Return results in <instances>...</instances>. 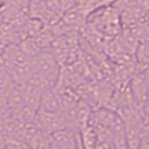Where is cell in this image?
I'll list each match as a JSON object with an SVG mask.
<instances>
[{"mask_svg":"<svg viewBox=\"0 0 149 149\" xmlns=\"http://www.w3.org/2000/svg\"><path fill=\"white\" fill-rule=\"evenodd\" d=\"M29 149H30V148H29Z\"/></svg>","mask_w":149,"mask_h":149,"instance_id":"5b68a950","label":"cell"},{"mask_svg":"<svg viewBox=\"0 0 149 149\" xmlns=\"http://www.w3.org/2000/svg\"><path fill=\"white\" fill-rule=\"evenodd\" d=\"M15 29L10 25H3L0 26V42L3 44H11L15 39Z\"/></svg>","mask_w":149,"mask_h":149,"instance_id":"277c9868","label":"cell"},{"mask_svg":"<svg viewBox=\"0 0 149 149\" xmlns=\"http://www.w3.org/2000/svg\"><path fill=\"white\" fill-rule=\"evenodd\" d=\"M33 125L38 130L48 135H52L54 132L66 128L63 119L59 112L48 111L41 108H39L35 115Z\"/></svg>","mask_w":149,"mask_h":149,"instance_id":"6da1fadb","label":"cell"},{"mask_svg":"<svg viewBox=\"0 0 149 149\" xmlns=\"http://www.w3.org/2000/svg\"><path fill=\"white\" fill-rule=\"evenodd\" d=\"M137 60L141 66H149V37L143 39L136 48Z\"/></svg>","mask_w":149,"mask_h":149,"instance_id":"3957f363","label":"cell"},{"mask_svg":"<svg viewBox=\"0 0 149 149\" xmlns=\"http://www.w3.org/2000/svg\"><path fill=\"white\" fill-rule=\"evenodd\" d=\"M35 71L41 74L46 80L54 87L58 79L59 68L55 57L49 52H39L37 56L32 59Z\"/></svg>","mask_w":149,"mask_h":149,"instance_id":"7a4b0ae2","label":"cell"}]
</instances>
